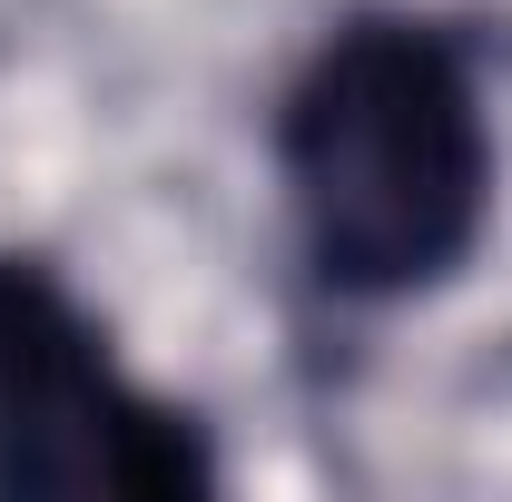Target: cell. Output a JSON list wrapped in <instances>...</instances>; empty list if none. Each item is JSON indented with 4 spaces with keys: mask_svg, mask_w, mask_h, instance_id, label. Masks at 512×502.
Masks as SVG:
<instances>
[{
    "mask_svg": "<svg viewBox=\"0 0 512 502\" xmlns=\"http://www.w3.org/2000/svg\"><path fill=\"white\" fill-rule=\"evenodd\" d=\"M197 424L148 394L40 256L0 247V493H197Z\"/></svg>",
    "mask_w": 512,
    "mask_h": 502,
    "instance_id": "obj_2",
    "label": "cell"
},
{
    "mask_svg": "<svg viewBox=\"0 0 512 502\" xmlns=\"http://www.w3.org/2000/svg\"><path fill=\"white\" fill-rule=\"evenodd\" d=\"M493 109L444 20L355 10L276 109V188L306 276L345 306H404L473 266L493 227Z\"/></svg>",
    "mask_w": 512,
    "mask_h": 502,
    "instance_id": "obj_1",
    "label": "cell"
}]
</instances>
